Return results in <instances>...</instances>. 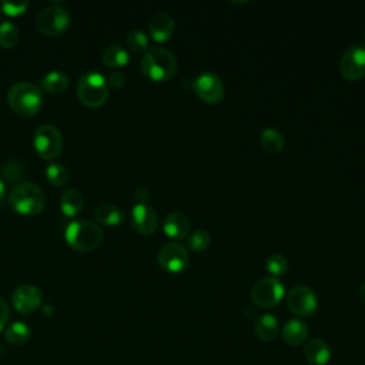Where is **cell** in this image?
Returning a JSON list of instances; mask_svg holds the SVG:
<instances>
[{"mask_svg": "<svg viewBox=\"0 0 365 365\" xmlns=\"http://www.w3.org/2000/svg\"><path fill=\"white\" fill-rule=\"evenodd\" d=\"M175 54L161 46L148 47L141 58V70L145 77L154 81H164L174 76L177 71Z\"/></svg>", "mask_w": 365, "mask_h": 365, "instance_id": "obj_1", "label": "cell"}, {"mask_svg": "<svg viewBox=\"0 0 365 365\" xmlns=\"http://www.w3.org/2000/svg\"><path fill=\"white\" fill-rule=\"evenodd\" d=\"M7 101L17 114L33 115L43 104V93L30 81H17L7 91Z\"/></svg>", "mask_w": 365, "mask_h": 365, "instance_id": "obj_2", "label": "cell"}, {"mask_svg": "<svg viewBox=\"0 0 365 365\" xmlns=\"http://www.w3.org/2000/svg\"><path fill=\"white\" fill-rule=\"evenodd\" d=\"M9 202L16 211L21 214L33 215L43 210L46 204V195L37 184L30 181H23V182H17L10 190Z\"/></svg>", "mask_w": 365, "mask_h": 365, "instance_id": "obj_3", "label": "cell"}, {"mask_svg": "<svg viewBox=\"0 0 365 365\" xmlns=\"http://www.w3.org/2000/svg\"><path fill=\"white\" fill-rule=\"evenodd\" d=\"M66 241L77 251H91L103 241V230L88 220L71 221L64 231Z\"/></svg>", "mask_w": 365, "mask_h": 365, "instance_id": "obj_4", "label": "cell"}, {"mask_svg": "<svg viewBox=\"0 0 365 365\" xmlns=\"http://www.w3.org/2000/svg\"><path fill=\"white\" fill-rule=\"evenodd\" d=\"M77 96L88 107L101 106L108 96V86L104 74L91 70L86 71L77 80Z\"/></svg>", "mask_w": 365, "mask_h": 365, "instance_id": "obj_5", "label": "cell"}, {"mask_svg": "<svg viewBox=\"0 0 365 365\" xmlns=\"http://www.w3.org/2000/svg\"><path fill=\"white\" fill-rule=\"evenodd\" d=\"M33 144L40 157L51 160L57 157L63 148V135L53 124H41L34 130Z\"/></svg>", "mask_w": 365, "mask_h": 365, "instance_id": "obj_6", "label": "cell"}, {"mask_svg": "<svg viewBox=\"0 0 365 365\" xmlns=\"http://www.w3.org/2000/svg\"><path fill=\"white\" fill-rule=\"evenodd\" d=\"M37 27L48 36L61 34L70 26V13L60 4H53L41 9L37 14Z\"/></svg>", "mask_w": 365, "mask_h": 365, "instance_id": "obj_7", "label": "cell"}, {"mask_svg": "<svg viewBox=\"0 0 365 365\" xmlns=\"http://www.w3.org/2000/svg\"><path fill=\"white\" fill-rule=\"evenodd\" d=\"M284 284L277 277H264L251 289V299L261 308L275 307L284 297Z\"/></svg>", "mask_w": 365, "mask_h": 365, "instance_id": "obj_8", "label": "cell"}, {"mask_svg": "<svg viewBox=\"0 0 365 365\" xmlns=\"http://www.w3.org/2000/svg\"><path fill=\"white\" fill-rule=\"evenodd\" d=\"M288 308L299 317H309L318 308V297L307 285H295L287 295Z\"/></svg>", "mask_w": 365, "mask_h": 365, "instance_id": "obj_9", "label": "cell"}, {"mask_svg": "<svg viewBox=\"0 0 365 365\" xmlns=\"http://www.w3.org/2000/svg\"><path fill=\"white\" fill-rule=\"evenodd\" d=\"M195 94L205 103H218L224 97V83L221 77L212 71H202L192 81Z\"/></svg>", "mask_w": 365, "mask_h": 365, "instance_id": "obj_10", "label": "cell"}, {"mask_svg": "<svg viewBox=\"0 0 365 365\" xmlns=\"http://www.w3.org/2000/svg\"><path fill=\"white\" fill-rule=\"evenodd\" d=\"M339 68L346 80H359L365 76V46L352 44L345 48Z\"/></svg>", "mask_w": 365, "mask_h": 365, "instance_id": "obj_11", "label": "cell"}, {"mask_svg": "<svg viewBox=\"0 0 365 365\" xmlns=\"http://www.w3.org/2000/svg\"><path fill=\"white\" fill-rule=\"evenodd\" d=\"M157 258L160 265L165 271L180 272L187 267L190 261V254L182 244L177 241H168L160 248Z\"/></svg>", "mask_w": 365, "mask_h": 365, "instance_id": "obj_12", "label": "cell"}, {"mask_svg": "<svg viewBox=\"0 0 365 365\" xmlns=\"http://www.w3.org/2000/svg\"><path fill=\"white\" fill-rule=\"evenodd\" d=\"M43 302L41 291L31 284L19 285L11 294V304L16 311L21 314H30L36 311Z\"/></svg>", "mask_w": 365, "mask_h": 365, "instance_id": "obj_13", "label": "cell"}, {"mask_svg": "<svg viewBox=\"0 0 365 365\" xmlns=\"http://www.w3.org/2000/svg\"><path fill=\"white\" fill-rule=\"evenodd\" d=\"M133 227L141 234H153L158 227V217L154 208L147 204H135L131 210Z\"/></svg>", "mask_w": 365, "mask_h": 365, "instance_id": "obj_14", "label": "cell"}, {"mask_svg": "<svg viewBox=\"0 0 365 365\" xmlns=\"http://www.w3.org/2000/svg\"><path fill=\"white\" fill-rule=\"evenodd\" d=\"M163 230L168 237L174 240H182L190 232V220L185 214L180 211H173L164 218Z\"/></svg>", "mask_w": 365, "mask_h": 365, "instance_id": "obj_15", "label": "cell"}, {"mask_svg": "<svg viewBox=\"0 0 365 365\" xmlns=\"http://www.w3.org/2000/svg\"><path fill=\"white\" fill-rule=\"evenodd\" d=\"M305 359L311 365H327L331 359V349L329 345L322 341L321 338L309 339L302 348Z\"/></svg>", "mask_w": 365, "mask_h": 365, "instance_id": "obj_16", "label": "cell"}, {"mask_svg": "<svg viewBox=\"0 0 365 365\" xmlns=\"http://www.w3.org/2000/svg\"><path fill=\"white\" fill-rule=\"evenodd\" d=\"M174 26V19L168 13L158 11L150 19L148 30L155 41H164L173 34Z\"/></svg>", "mask_w": 365, "mask_h": 365, "instance_id": "obj_17", "label": "cell"}, {"mask_svg": "<svg viewBox=\"0 0 365 365\" xmlns=\"http://www.w3.org/2000/svg\"><path fill=\"white\" fill-rule=\"evenodd\" d=\"M281 335H282V339L288 345L298 346L302 342H305V339L308 336V327L302 321L294 318L284 324V327L281 329Z\"/></svg>", "mask_w": 365, "mask_h": 365, "instance_id": "obj_18", "label": "cell"}, {"mask_svg": "<svg viewBox=\"0 0 365 365\" xmlns=\"http://www.w3.org/2000/svg\"><path fill=\"white\" fill-rule=\"evenodd\" d=\"M254 329H255V334L258 335V338L262 341H267V342L274 341L279 332L278 321L272 314L259 315L255 321Z\"/></svg>", "mask_w": 365, "mask_h": 365, "instance_id": "obj_19", "label": "cell"}, {"mask_svg": "<svg viewBox=\"0 0 365 365\" xmlns=\"http://www.w3.org/2000/svg\"><path fill=\"white\" fill-rule=\"evenodd\" d=\"M84 205V198L81 191L76 188H68L60 195V210L67 217L77 215Z\"/></svg>", "mask_w": 365, "mask_h": 365, "instance_id": "obj_20", "label": "cell"}, {"mask_svg": "<svg viewBox=\"0 0 365 365\" xmlns=\"http://www.w3.org/2000/svg\"><path fill=\"white\" fill-rule=\"evenodd\" d=\"M94 217L104 225H117L124 220L123 211L111 202H101L94 210Z\"/></svg>", "mask_w": 365, "mask_h": 365, "instance_id": "obj_21", "label": "cell"}, {"mask_svg": "<svg viewBox=\"0 0 365 365\" xmlns=\"http://www.w3.org/2000/svg\"><path fill=\"white\" fill-rule=\"evenodd\" d=\"M259 143L268 153H279L284 148L285 140L281 131L274 127H265L259 134Z\"/></svg>", "mask_w": 365, "mask_h": 365, "instance_id": "obj_22", "label": "cell"}, {"mask_svg": "<svg viewBox=\"0 0 365 365\" xmlns=\"http://www.w3.org/2000/svg\"><path fill=\"white\" fill-rule=\"evenodd\" d=\"M4 338L9 344L20 346L30 339V328L21 321H14L6 327Z\"/></svg>", "mask_w": 365, "mask_h": 365, "instance_id": "obj_23", "label": "cell"}, {"mask_svg": "<svg viewBox=\"0 0 365 365\" xmlns=\"http://www.w3.org/2000/svg\"><path fill=\"white\" fill-rule=\"evenodd\" d=\"M101 58L106 66L117 68L128 61V51L120 44H108L101 53Z\"/></svg>", "mask_w": 365, "mask_h": 365, "instance_id": "obj_24", "label": "cell"}, {"mask_svg": "<svg viewBox=\"0 0 365 365\" xmlns=\"http://www.w3.org/2000/svg\"><path fill=\"white\" fill-rule=\"evenodd\" d=\"M41 87L48 93H63L68 87V76L60 70H51L41 77Z\"/></svg>", "mask_w": 365, "mask_h": 365, "instance_id": "obj_25", "label": "cell"}, {"mask_svg": "<svg viewBox=\"0 0 365 365\" xmlns=\"http://www.w3.org/2000/svg\"><path fill=\"white\" fill-rule=\"evenodd\" d=\"M20 38L19 29L14 23L4 20L0 23V44L3 47H14Z\"/></svg>", "mask_w": 365, "mask_h": 365, "instance_id": "obj_26", "label": "cell"}, {"mask_svg": "<svg viewBox=\"0 0 365 365\" xmlns=\"http://www.w3.org/2000/svg\"><path fill=\"white\" fill-rule=\"evenodd\" d=\"M46 175H47L48 181L54 185H63L70 178V173H68L67 167H64L60 163H50L46 168Z\"/></svg>", "mask_w": 365, "mask_h": 365, "instance_id": "obj_27", "label": "cell"}, {"mask_svg": "<svg viewBox=\"0 0 365 365\" xmlns=\"http://www.w3.org/2000/svg\"><path fill=\"white\" fill-rule=\"evenodd\" d=\"M210 242H211V235H210L208 231H205V230H202V228L192 231V232L190 234V237H188V245H190V248H191L192 251H197V252L204 251V250L210 245Z\"/></svg>", "mask_w": 365, "mask_h": 365, "instance_id": "obj_28", "label": "cell"}, {"mask_svg": "<svg viewBox=\"0 0 365 365\" xmlns=\"http://www.w3.org/2000/svg\"><path fill=\"white\" fill-rule=\"evenodd\" d=\"M265 268L272 274V277H278V275H282L288 269V261L282 254L275 252L267 258Z\"/></svg>", "mask_w": 365, "mask_h": 365, "instance_id": "obj_29", "label": "cell"}, {"mask_svg": "<svg viewBox=\"0 0 365 365\" xmlns=\"http://www.w3.org/2000/svg\"><path fill=\"white\" fill-rule=\"evenodd\" d=\"M127 46L133 51H144L148 48V37L143 30L134 29L127 34Z\"/></svg>", "mask_w": 365, "mask_h": 365, "instance_id": "obj_30", "label": "cell"}, {"mask_svg": "<svg viewBox=\"0 0 365 365\" xmlns=\"http://www.w3.org/2000/svg\"><path fill=\"white\" fill-rule=\"evenodd\" d=\"M29 7V0H3L0 3L1 11L9 16H19L24 13Z\"/></svg>", "mask_w": 365, "mask_h": 365, "instance_id": "obj_31", "label": "cell"}, {"mask_svg": "<svg viewBox=\"0 0 365 365\" xmlns=\"http://www.w3.org/2000/svg\"><path fill=\"white\" fill-rule=\"evenodd\" d=\"M1 173L4 174V177L7 180H17L21 174V167L19 163H14V161H7L3 164L1 167Z\"/></svg>", "mask_w": 365, "mask_h": 365, "instance_id": "obj_32", "label": "cell"}, {"mask_svg": "<svg viewBox=\"0 0 365 365\" xmlns=\"http://www.w3.org/2000/svg\"><path fill=\"white\" fill-rule=\"evenodd\" d=\"M106 80L107 86L113 88H121L125 84V76L121 71H111Z\"/></svg>", "mask_w": 365, "mask_h": 365, "instance_id": "obj_33", "label": "cell"}, {"mask_svg": "<svg viewBox=\"0 0 365 365\" xmlns=\"http://www.w3.org/2000/svg\"><path fill=\"white\" fill-rule=\"evenodd\" d=\"M10 318V308L7 302L0 297V332L6 328Z\"/></svg>", "mask_w": 365, "mask_h": 365, "instance_id": "obj_34", "label": "cell"}, {"mask_svg": "<svg viewBox=\"0 0 365 365\" xmlns=\"http://www.w3.org/2000/svg\"><path fill=\"white\" fill-rule=\"evenodd\" d=\"M150 191L144 187H140L135 190V200H137V204H147V201L150 200Z\"/></svg>", "mask_w": 365, "mask_h": 365, "instance_id": "obj_35", "label": "cell"}, {"mask_svg": "<svg viewBox=\"0 0 365 365\" xmlns=\"http://www.w3.org/2000/svg\"><path fill=\"white\" fill-rule=\"evenodd\" d=\"M4 197H6V184H4V181L0 178V204H3Z\"/></svg>", "mask_w": 365, "mask_h": 365, "instance_id": "obj_36", "label": "cell"}, {"mask_svg": "<svg viewBox=\"0 0 365 365\" xmlns=\"http://www.w3.org/2000/svg\"><path fill=\"white\" fill-rule=\"evenodd\" d=\"M358 297H359V299L365 304V282L359 287V289H358Z\"/></svg>", "mask_w": 365, "mask_h": 365, "instance_id": "obj_37", "label": "cell"}, {"mask_svg": "<svg viewBox=\"0 0 365 365\" xmlns=\"http://www.w3.org/2000/svg\"><path fill=\"white\" fill-rule=\"evenodd\" d=\"M0 14H1V9H0Z\"/></svg>", "mask_w": 365, "mask_h": 365, "instance_id": "obj_38", "label": "cell"}]
</instances>
